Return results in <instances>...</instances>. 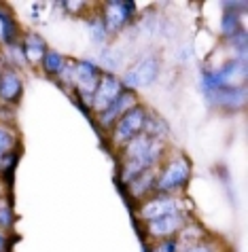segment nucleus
I'll list each match as a JSON object with an SVG mask.
<instances>
[{
  "mask_svg": "<svg viewBox=\"0 0 248 252\" xmlns=\"http://www.w3.org/2000/svg\"><path fill=\"white\" fill-rule=\"evenodd\" d=\"M130 108H134V95H132V94H121L115 102L110 104L108 108L100 113L102 125H104V127H110V125H115Z\"/></svg>",
  "mask_w": 248,
  "mask_h": 252,
  "instance_id": "nucleus-11",
  "label": "nucleus"
},
{
  "mask_svg": "<svg viewBox=\"0 0 248 252\" xmlns=\"http://www.w3.org/2000/svg\"><path fill=\"white\" fill-rule=\"evenodd\" d=\"M178 229H185V216L180 212L161 216V219L148 222V233L155 237H168V235L176 233Z\"/></svg>",
  "mask_w": 248,
  "mask_h": 252,
  "instance_id": "nucleus-10",
  "label": "nucleus"
},
{
  "mask_svg": "<svg viewBox=\"0 0 248 252\" xmlns=\"http://www.w3.org/2000/svg\"><path fill=\"white\" fill-rule=\"evenodd\" d=\"M176 250V244L174 242H164V244H159L157 248H155V252H174Z\"/></svg>",
  "mask_w": 248,
  "mask_h": 252,
  "instance_id": "nucleus-23",
  "label": "nucleus"
},
{
  "mask_svg": "<svg viewBox=\"0 0 248 252\" xmlns=\"http://www.w3.org/2000/svg\"><path fill=\"white\" fill-rule=\"evenodd\" d=\"M47 47H45V40L36 34H30V36L26 38V58L30 62H40L42 55H45Z\"/></svg>",
  "mask_w": 248,
  "mask_h": 252,
  "instance_id": "nucleus-14",
  "label": "nucleus"
},
{
  "mask_svg": "<svg viewBox=\"0 0 248 252\" xmlns=\"http://www.w3.org/2000/svg\"><path fill=\"white\" fill-rule=\"evenodd\" d=\"M223 30L227 34H236V15H231V13H227L223 19Z\"/></svg>",
  "mask_w": 248,
  "mask_h": 252,
  "instance_id": "nucleus-20",
  "label": "nucleus"
},
{
  "mask_svg": "<svg viewBox=\"0 0 248 252\" xmlns=\"http://www.w3.org/2000/svg\"><path fill=\"white\" fill-rule=\"evenodd\" d=\"M146 125V113L144 108L134 106L115 123V131H112V140L117 144H127L130 140L136 138Z\"/></svg>",
  "mask_w": 248,
  "mask_h": 252,
  "instance_id": "nucleus-3",
  "label": "nucleus"
},
{
  "mask_svg": "<svg viewBox=\"0 0 248 252\" xmlns=\"http://www.w3.org/2000/svg\"><path fill=\"white\" fill-rule=\"evenodd\" d=\"M13 36H15V26L9 19L6 13L0 11V40H4V43H11Z\"/></svg>",
  "mask_w": 248,
  "mask_h": 252,
  "instance_id": "nucleus-17",
  "label": "nucleus"
},
{
  "mask_svg": "<svg viewBox=\"0 0 248 252\" xmlns=\"http://www.w3.org/2000/svg\"><path fill=\"white\" fill-rule=\"evenodd\" d=\"M2 250H4V237L0 235V252H2Z\"/></svg>",
  "mask_w": 248,
  "mask_h": 252,
  "instance_id": "nucleus-24",
  "label": "nucleus"
},
{
  "mask_svg": "<svg viewBox=\"0 0 248 252\" xmlns=\"http://www.w3.org/2000/svg\"><path fill=\"white\" fill-rule=\"evenodd\" d=\"M246 74V64L244 60H231L227 64H223L218 70H214L212 74L204 76V85H206V92H216V89H231L236 87L240 81H244Z\"/></svg>",
  "mask_w": 248,
  "mask_h": 252,
  "instance_id": "nucleus-1",
  "label": "nucleus"
},
{
  "mask_svg": "<svg viewBox=\"0 0 248 252\" xmlns=\"http://www.w3.org/2000/svg\"><path fill=\"white\" fill-rule=\"evenodd\" d=\"M89 28H91V36H94L96 43H102L104 36H106V28H104V24H102V22H91Z\"/></svg>",
  "mask_w": 248,
  "mask_h": 252,
  "instance_id": "nucleus-19",
  "label": "nucleus"
},
{
  "mask_svg": "<svg viewBox=\"0 0 248 252\" xmlns=\"http://www.w3.org/2000/svg\"><path fill=\"white\" fill-rule=\"evenodd\" d=\"M178 208H180V204L172 197H155L151 201H146V204H142V208H140V216H142L146 222H151V220L161 219V216L176 214Z\"/></svg>",
  "mask_w": 248,
  "mask_h": 252,
  "instance_id": "nucleus-8",
  "label": "nucleus"
},
{
  "mask_svg": "<svg viewBox=\"0 0 248 252\" xmlns=\"http://www.w3.org/2000/svg\"><path fill=\"white\" fill-rule=\"evenodd\" d=\"M40 62H42V66H45L47 72H51V74H58L60 68L64 66V58L58 51H51V49H47Z\"/></svg>",
  "mask_w": 248,
  "mask_h": 252,
  "instance_id": "nucleus-16",
  "label": "nucleus"
},
{
  "mask_svg": "<svg viewBox=\"0 0 248 252\" xmlns=\"http://www.w3.org/2000/svg\"><path fill=\"white\" fill-rule=\"evenodd\" d=\"M13 142H15V138H13V134L6 127H2V125H0V155H2V153H6L13 146Z\"/></svg>",
  "mask_w": 248,
  "mask_h": 252,
  "instance_id": "nucleus-18",
  "label": "nucleus"
},
{
  "mask_svg": "<svg viewBox=\"0 0 248 252\" xmlns=\"http://www.w3.org/2000/svg\"><path fill=\"white\" fill-rule=\"evenodd\" d=\"M155 153H161V144L155 142L153 136L148 134H138L125 144V159H140L146 155H155Z\"/></svg>",
  "mask_w": 248,
  "mask_h": 252,
  "instance_id": "nucleus-9",
  "label": "nucleus"
},
{
  "mask_svg": "<svg viewBox=\"0 0 248 252\" xmlns=\"http://www.w3.org/2000/svg\"><path fill=\"white\" fill-rule=\"evenodd\" d=\"M159 70H161V62H159L157 55H146V58L136 62V64L127 70L125 76H123V83L132 89L148 87L157 81Z\"/></svg>",
  "mask_w": 248,
  "mask_h": 252,
  "instance_id": "nucleus-2",
  "label": "nucleus"
},
{
  "mask_svg": "<svg viewBox=\"0 0 248 252\" xmlns=\"http://www.w3.org/2000/svg\"><path fill=\"white\" fill-rule=\"evenodd\" d=\"M189 163L185 159H174L170 161V163L166 165V170L161 172V176L157 180V189L159 191H172V189L180 187L187 183L189 178Z\"/></svg>",
  "mask_w": 248,
  "mask_h": 252,
  "instance_id": "nucleus-6",
  "label": "nucleus"
},
{
  "mask_svg": "<svg viewBox=\"0 0 248 252\" xmlns=\"http://www.w3.org/2000/svg\"><path fill=\"white\" fill-rule=\"evenodd\" d=\"M134 13V4L132 2H123V0H117V2H108L104 9V28L106 30H121L127 24V19L132 17Z\"/></svg>",
  "mask_w": 248,
  "mask_h": 252,
  "instance_id": "nucleus-7",
  "label": "nucleus"
},
{
  "mask_svg": "<svg viewBox=\"0 0 248 252\" xmlns=\"http://www.w3.org/2000/svg\"><path fill=\"white\" fill-rule=\"evenodd\" d=\"M98 81H100V70H98L96 64H91V62H87V60H83V62L76 64V68H74V83H76V87H79V94L89 104H91V97H94Z\"/></svg>",
  "mask_w": 248,
  "mask_h": 252,
  "instance_id": "nucleus-5",
  "label": "nucleus"
},
{
  "mask_svg": "<svg viewBox=\"0 0 248 252\" xmlns=\"http://www.w3.org/2000/svg\"><path fill=\"white\" fill-rule=\"evenodd\" d=\"M121 81L117 79L115 74H100V81H98L96 85V92H94V97H91V106H94L98 113H102L110 106L112 102L117 100L119 95H121Z\"/></svg>",
  "mask_w": 248,
  "mask_h": 252,
  "instance_id": "nucleus-4",
  "label": "nucleus"
},
{
  "mask_svg": "<svg viewBox=\"0 0 248 252\" xmlns=\"http://www.w3.org/2000/svg\"><path fill=\"white\" fill-rule=\"evenodd\" d=\"M21 95V81L15 72H2L0 74V97L4 102H13Z\"/></svg>",
  "mask_w": 248,
  "mask_h": 252,
  "instance_id": "nucleus-12",
  "label": "nucleus"
},
{
  "mask_svg": "<svg viewBox=\"0 0 248 252\" xmlns=\"http://www.w3.org/2000/svg\"><path fill=\"white\" fill-rule=\"evenodd\" d=\"M182 252H214V250H212V246H208V244H195V246H191Z\"/></svg>",
  "mask_w": 248,
  "mask_h": 252,
  "instance_id": "nucleus-22",
  "label": "nucleus"
},
{
  "mask_svg": "<svg viewBox=\"0 0 248 252\" xmlns=\"http://www.w3.org/2000/svg\"><path fill=\"white\" fill-rule=\"evenodd\" d=\"M153 178H155V176H153V172H148V170L142 172L140 176H136V178H134L132 183H130V191L136 195V197H140V195H144L148 189H151Z\"/></svg>",
  "mask_w": 248,
  "mask_h": 252,
  "instance_id": "nucleus-15",
  "label": "nucleus"
},
{
  "mask_svg": "<svg viewBox=\"0 0 248 252\" xmlns=\"http://www.w3.org/2000/svg\"><path fill=\"white\" fill-rule=\"evenodd\" d=\"M11 225V210L9 208H0V229Z\"/></svg>",
  "mask_w": 248,
  "mask_h": 252,
  "instance_id": "nucleus-21",
  "label": "nucleus"
},
{
  "mask_svg": "<svg viewBox=\"0 0 248 252\" xmlns=\"http://www.w3.org/2000/svg\"><path fill=\"white\" fill-rule=\"evenodd\" d=\"M214 94V102L221 104V106H227V108H238L244 104V92L238 87H231V89H216V92H210Z\"/></svg>",
  "mask_w": 248,
  "mask_h": 252,
  "instance_id": "nucleus-13",
  "label": "nucleus"
}]
</instances>
